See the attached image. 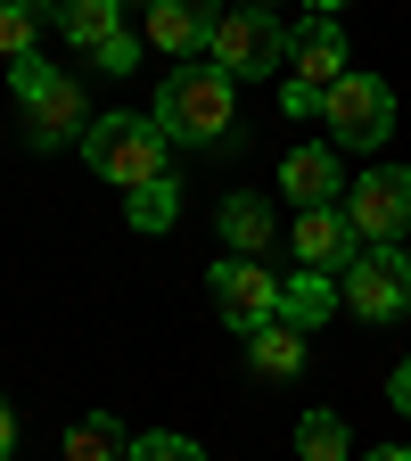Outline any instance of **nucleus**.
Segmentation results:
<instances>
[{"mask_svg": "<svg viewBox=\"0 0 411 461\" xmlns=\"http://www.w3.org/2000/svg\"><path fill=\"white\" fill-rule=\"evenodd\" d=\"M362 461H411V453H403V445H379V453H362Z\"/></svg>", "mask_w": 411, "mask_h": 461, "instance_id": "nucleus-27", "label": "nucleus"}, {"mask_svg": "<svg viewBox=\"0 0 411 461\" xmlns=\"http://www.w3.org/2000/svg\"><path fill=\"white\" fill-rule=\"evenodd\" d=\"M49 75H58V67H49V58H41V50H25V58H9V91H17V99H33V91H41Z\"/></svg>", "mask_w": 411, "mask_h": 461, "instance_id": "nucleus-22", "label": "nucleus"}, {"mask_svg": "<svg viewBox=\"0 0 411 461\" xmlns=\"http://www.w3.org/2000/svg\"><path fill=\"white\" fill-rule=\"evenodd\" d=\"M58 25H67V41L91 50V58L124 33V25H115V0H58Z\"/></svg>", "mask_w": 411, "mask_h": 461, "instance_id": "nucleus-16", "label": "nucleus"}, {"mask_svg": "<svg viewBox=\"0 0 411 461\" xmlns=\"http://www.w3.org/2000/svg\"><path fill=\"white\" fill-rule=\"evenodd\" d=\"M345 75H354V67H345V33H337V17H313V25L288 33V83H305V91L329 99Z\"/></svg>", "mask_w": 411, "mask_h": 461, "instance_id": "nucleus-9", "label": "nucleus"}, {"mask_svg": "<svg viewBox=\"0 0 411 461\" xmlns=\"http://www.w3.org/2000/svg\"><path fill=\"white\" fill-rule=\"evenodd\" d=\"M247 9H272V0H247Z\"/></svg>", "mask_w": 411, "mask_h": 461, "instance_id": "nucleus-29", "label": "nucleus"}, {"mask_svg": "<svg viewBox=\"0 0 411 461\" xmlns=\"http://www.w3.org/2000/svg\"><path fill=\"white\" fill-rule=\"evenodd\" d=\"M17 453V412H9V395H0V461Z\"/></svg>", "mask_w": 411, "mask_h": 461, "instance_id": "nucleus-26", "label": "nucleus"}, {"mask_svg": "<svg viewBox=\"0 0 411 461\" xmlns=\"http://www.w3.org/2000/svg\"><path fill=\"white\" fill-rule=\"evenodd\" d=\"M297 461H354L345 453V420L337 412H305L297 420Z\"/></svg>", "mask_w": 411, "mask_h": 461, "instance_id": "nucleus-18", "label": "nucleus"}, {"mask_svg": "<svg viewBox=\"0 0 411 461\" xmlns=\"http://www.w3.org/2000/svg\"><path fill=\"white\" fill-rule=\"evenodd\" d=\"M124 453H132V437L115 429L107 412H91V420L67 429V461H124Z\"/></svg>", "mask_w": 411, "mask_h": 461, "instance_id": "nucleus-17", "label": "nucleus"}, {"mask_svg": "<svg viewBox=\"0 0 411 461\" xmlns=\"http://www.w3.org/2000/svg\"><path fill=\"white\" fill-rule=\"evenodd\" d=\"M25 115H33V149H83V132L99 124L91 99H83V83H75L67 67H58V75L25 99Z\"/></svg>", "mask_w": 411, "mask_h": 461, "instance_id": "nucleus-8", "label": "nucleus"}, {"mask_svg": "<svg viewBox=\"0 0 411 461\" xmlns=\"http://www.w3.org/2000/svg\"><path fill=\"white\" fill-rule=\"evenodd\" d=\"M214 222H222V240H230V256H264V248H272V230H280L272 198H247V190H230Z\"/></svg>", "mask_w": 411, "mask_h": 461, "instance_id": "nucleus-13", "label": "nucleus"}, {"mask_svg": "<svg viewBox=\"0 0 411 461\" xmlns=\"http://www.w3.org/2000/svg\"><path fill=\"white\" fill-rule=\"evenodd\" d=\"M83 165L99 182H115V190H148V182H165V124L115 107V115H99L83 132Z\"/></svg>", "mask_w": 411, "mask_h": 461, "instance_id": "nucleus-1", "label": "nucleus"}, {"mask_svg": "<svg viewBox=\"0 0 411 461\" xmlns=\"http://www.w3.org/2000/svg\"><path fill=\"white\" fill-rule=\"evenodd\" d=\"M321 124H329V149H379L395 132V91L354 67V75L321 99Z\"/></svg>", "mask_w": 411, "mask_h": 461, "instance_id": "nucleus-4", "label": "nucleus"}, {"mask_svg": "<svg viewBox=\"0 0 411 461\" xmlns=\"http://www.w3.org/2000/svg\"><path fill=\"white\" fill-rule=\"evenodd\" d=\"M280 198H297V214L305 206H345V165H337V149H288L280 157Z\"/></svg>", "mask_w": 411, "mask_h": 461, "instance_id": "nucleus-11", "label": "nucleus"}, {"mask_svg": "<svg viewBox=\"0 0 411 461\" xmlns=\"http://www.w3.org/2000/svg\"><path fill=\"white\" fill-rule=\"evenodd\" d=\"M247 363H255L264 379H297V371H305V330H297V321H264V330H247Z\"/></svg>", "mask_w": 411, "mask_h": 461, "instance_id": "nucleus-15", "label": "nucleus"}, {"mask_svg": "<svg viewBox=\"0 0 411 461\" xmlns=\"http://www.w3.org/2000/svg\"><path fill=\"white\" fill-rule=\"evenodd\" d=\"M132 230H173V214H182V190H173V173L165 182H148V190H132Z\"/></svg>", "mask_w": 411, "mask_h": 461, "instance_id": "nucleus-20", "label": "nucleus"}, {"mask_svg": "<svg viewBox=\"0 0 411 461\" xmlns=\"http://www.w3.org/2000/svg\"><path fill=\"white\" fill-rule=\"evenodd\" d=\"M124 461H206V445H198V437H165V429H148V437H132Z\"/></svg>", "mask_w": 411, "mask_h": 461, "instance_id": "nucleus-21", "label": "nucleus"}, {"mask_svg": "<svg viewBox=\"0 0 411 461\" xmlns=\"http://www.w3.org/2000/svg\"><path fill=\"white\" fill-rule=\"evenodd\" d=\"M214 67L230 83H264V75H288V25L272 9H247V0H230L222 25H214Z\"/></svg>", "mask_w": 411, "mask_h": 461, "instance_id": "nucleus-3", "label": "nucleus"}, {"mask_svg": "<svg viewBox=\"0 0 411 461\" xmlns=\"http://www.w3.org/2000/svg\"><path fill=\"white\" fill-rule=\"evenodd\" d=\"M156 124H165V140H190V149L239 132L230 124V75L222 67H173L156 91Z\"/></svg>", "mask_w": 411, "mask_h": 461, "instance_id": "nucleus-2", "label": "nucleus"}, {"mask_svg": "<svg viewBox=\"0 0 411 461\" xmlns=\"http://www.w3.org/2000/svg\"><path fill=\"white\" fill-rule=\"evenodd\" d=\"M337 305H345L337 297V272H305L297 264V280H280V321H297V330H321Z\"/></svg>", "mask_w": 411, "mask_h": 461, "instance_id": "nucleus-14", "label": "nucleus"}, {"mask_svg": "<svg viewBox=\"0 0 411 461\" xmlns=\"http://www.w3.org/2000/svg\"><path fill=\"white\" fill-rule=\"evenodd\" d=\"M214 25H222V0H148V41H156V50H173V58L206 50V41H214Z\"/></svg>", "mask_w": 411, "mask_h": 461, "instance_id": "nucleus-12", "label": "nucleus"}, {"mask_svg": "<svg viewBox=\"0 0 411 461\" xmlns=\"http://www.w3.org/2000/svg\"><path fill=\"white\" fill-rule=\"evenodd\" d=\"M280 107H288V115H321V91H305V83H280Z\"/></svg>", "mask_w": 411, "mask_h": 461, "instance_id": "nucleus-24", "label": "nucleus"}, {"mask_svg": "<svg viewBox=\"0 0 411 461\" xmlns=\"http://www.w3.org/2000/svg\"><path fill=\"white\" fill-rule=\"evenodd\" d=\"M387 403H395V412L411 420V363H395V379H387Z\"/></svg>", "mask_w": 411, "mask_h": 461, "instance_id": "nucleus-25", "label": "nucleus"}, {"mask_svg": "<svg viewBox=\"0 0 411 461\" xmlns=\"http://www.w3.org/2000/svg\"><path fill=\"white\" fill-rule=\"evenodd\" d=\"M345 214H354L362 248H403L411 230V165H371L354 190H345Z\"/></svg>", "mask_w": 411, "mask_h": 461, "instance_id": "nucleus-6", "label": "nucleus"}, {"mask_svg": "<svg viewBox=\"0 0 411 461\" xmlns=\"http://www.w3.org/2000/svg\"><path fill=\"white\" fill-rule=\"evenodd\" d=\"M49 17V0H0V58H25Z\"/></svg>", "mask_w": 411, "mask_h": 461, "instance_id": "nucleus-19", "label": "nucleus"}, {"mask_svg": "<svg viewBox=\"0 0 411 461\" xmlns=\"http://www.w3.org/2000/svg\"><path fill=\"white\" fill-rule=\"evenodd\" d=\"M354 256H362V230L345 206H305L297 214V264L305 272H345Z\"/></svg>", "mask_w": 411, "mask_h": 461, "instance_id": "nucleus-10", "label": "nucleus"}, {"mask_svg": "<svg viewBox=\"0 0 411 461\" xmlns=\"http://www.w3.org/2000/svg\"><path fill=\"white\" fill-rule=\"evenodd\" d=\"M337 297L354 305L362 321H395V313H411V256H403V248H362L354 264L337 272Z\"/></svg>", "mask_w": 411, "mask_h": 461, "instance_id": "nucleus-5", "label": "nucleus"}, {"mask_svg": "<svg viewBox=\"0 0 411 461\" xmlns=\"http://www.w3.org/2000/svg\"><path fill=\"white\" fill-rule=\"evenodd\" d=\"M132 58H140V41H132V33H115V41L99 50V67H107V75H124V67H132Z\"/></svg>", "mask_w": 411, "mask_h": 461, "instance_id": "nucleus-23", "label": "nucleus"}, {"mask_svg": "<svg viewBox=\"0 0 411 461\" xmlns=\"http://www.w3.org/2000/svg\"><path fill=\"white\" fill-rule=\"evenodd\" d=\"M313 9H321V17H337V9H345V0H313Z\"/></svg>", "mask_w": 411, "mask_h": 461, "instance_id": "nucleus-28", "label": "nucleus"}, {"mask_svg": "<svg viewBox=\"0 0 411 461\" xmlns=\"http://www.w3.org/2000/svg\"><path fill=\"white\" fill-rule=\"evenodd\" d=\"M214 305H222V321L230 330H264V321H280V280L255 264V256H230V264H214Z\"/></svg>", "mask_w": 411, "mask_h": 461, "instance_id": "nucleus-7", "label": "nucleus"}]
</instances>
